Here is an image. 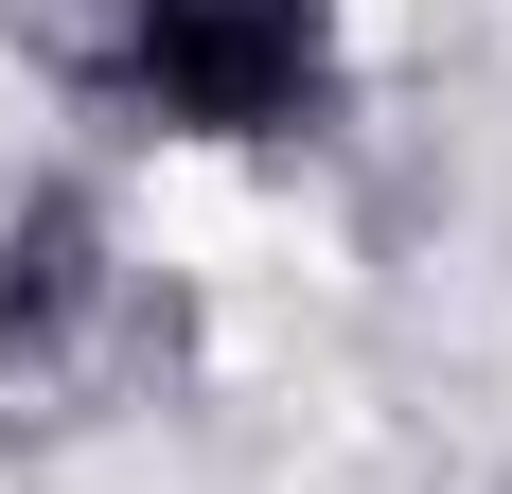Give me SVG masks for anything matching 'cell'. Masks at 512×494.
<instances>
[{"label": "cell", "instance_id": "obj_2", "mask_svg": "<svg viewBox=\"0 0 512 494\" xmlns=\"http://www.w3.org/2000/svg\"><path fill=\"white\" fill-rule=\"evenodd\" d=\"M89 283H106V212L89 195H18L0 212V353H36Z\"/></svg>", "mask_w": 512, "mask_h": 494}, {"label": "cell", "instance_id": "obj_1", "mask_svg": "<svg viewBox=\"0 0 512 494\" xmlns=\"http://www.w3.org/2000/svg\"><path fill=\"white\" fill-rule=\"evenodd\" d=\"M89 89L159 142H301L336 106V0H124Z\"/></svg>", "mask_w": 512, "mask_h": 494}]
</instances>
